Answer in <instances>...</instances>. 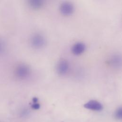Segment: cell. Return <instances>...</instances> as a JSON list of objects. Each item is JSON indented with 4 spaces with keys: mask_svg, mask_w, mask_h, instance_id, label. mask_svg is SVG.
Returning <instances> with one entry per match:
<instances>
[{
    "mask_svg": "<svg viewBox=\"0 0 122 122\" xmlns=\"http://www.w3.org/2000/svg\"><path fill=\"white\" fill-rule=\"evenodd\" d=\"M30 44L35 49L43 48L46 45V41L44 36L40 33H35L30 37Z\"/></svg>",
    "mask_w": 122,
    "mask_h": 122,
    "instance_id": "obj_1",
    "label": "cell"
},
{
    "mask_svg": "<svg viewBox=\"0 0 122 122\" xmlns=\"http://www.w3.org/2000/svg\"><path fill=\"white\" fill-rule=\"evenodd\" d=\"M30 67L24 63H21L17 65L14 71L15 76L20 79L27 78L30 75Z\"/></svg>",
    "mask_w": 122,
    "mask_h": 122,
    "instance_id": "obj_2",
    "label": "cell"
},
{
    "mask_svg": "<svg viewBox=\"0 0 122 122\" xmlns=\"http://www.w3.org/2000/svg\"><path fill=\"white\" fill-rule=\"evenodd\" d=\"M59 10L62 15L70 16L74 12V7L73 5L70 2H63L60 5Z\"/></svg>",
    "mask_w": 122,
    "mask_h": 122,
    "instance_id": "obj_3",
    "label": "cell"
},
{
    "mask_svg": "<svg viewBox=\"0 0 122 122\" xmlns=\"http://www.w3.org/2000/svg\"><path fill=\"white\" fill-rule=\"evenodd\" d=\"M70 65L69 62L65 59H61L57 63V71L61 75H64L69 71Z\"/></svg>",
    "mask_w": 122,
    "mask_h": 122,
    "instance_id": "obj_4",
    "label": "cell"
},
{
    "mask_svg": "<svg viewBox=\"0 0 122 122\" xmlns=\"http://www.w3.org/2000/svg\"><path fill=\"white\" fill-rule=\"evenodd\" d=\"M84 107L86 109L95 111H101L103 109L102 104L96 100H91L88 102L84 105Z\"/></svg>",
    "mask_w": 122,
    "mask_h": 122,
    "instance_id": "obj_5",
    "label": "cell"
},
{
    "mask_svg": "<svg viewBox=\"0 0 122 122\" xmlns=\"http://www.w3.org/2000/svg\"><path fill=\"white\" fill-rule=\"evenodd\" d=\"M86 50L85 44L82 42H77L74 43L71 49L72 53L75 55H79L84 52Z\"/></svg>",
    "mask_w": 122,
    "mask_h": 122,
    "instance_id": "obj_6",
    "label": "cell"
},
{
    "mask_svg": "<svg viewBox=\"0 0 122 122\" xmlns=\"http://www.w3.org/2000/svg\"><path fill=\"white\" fill-rule=\"evenodd\" d=\"M109 64L114 68H119L121 66L122 59L121 56L118 54H113L109 60Z\"/></svg>",
    "mask_w": 122,
    "mask_h": 122,
    "instance_id": "obj_7",
    "label": "cell"
},
{
    "mask_svg": "<svg viewBox=\"0 0 122 122\" xmlns=\"http://www.w3.org/2000/svg\"><path fill=\"white\" fill-rule=\"evenodd\" d=\"M44 2L43 0H30L28 1V4L32 9L39 10L43 6Z\"/></svg>",
    "mask_w": 122,
    "mask_h": 122,
    "instance_id": "obj_8",
    "label": "cell"
},
{
    "mask_svg": "<svg viewBox=\"0 0 122 122\" xmlns=\"http://www.w3.org/2000/svg\"><path fill=\"white\" fill-rule=\"evenodd\" d=\"M115 117L118 120H121L122 118V108L120 107L117 109L115 112Z\"/></svg>",
    "mask_w": 122,
    "mask_h": 122,
    "instance_id": "obj_9",
    "label": "cell"
},
{
    "mask_svg": "<svg viewBox=\"0 0 122 122\" xmlns=\"http://www.w3.org/2000/svg\"><path fill=\"white\" fill-rule=\"evenodd\" d=\"M31 107L34 110H38L40 108V105L38 102L33 103L31 105Z\"/></svg>",
    "mask_w": 122,
    "mask_h": 122,
    "instance_id": "obj_10",
    "label": "cell"
},
{
    "mask_svg": "<svg viewBox=\"0 0 122 122\" xmlns=\"http://www.w3.org/2000/svg\"><path fill=\"white\" fill-rule=\"evenodd\" d=\"M4 47V45H3V43L2 41L1 40H0V52H1L3 49Z\"/></svg>",
    "mask_w": 122,
    "mask_h": 122,
    "instance_id": "obj_11",
    "label": "cell"
}]
</instances>
